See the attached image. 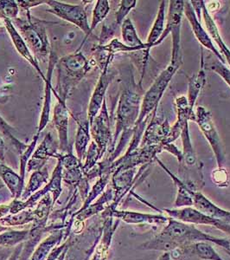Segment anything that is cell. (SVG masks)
<instances>
[{
  "label": "cell",
  "instance_id": "33",
  "mask_svg": "<svg viewBox=\"0 0 230 260\" xmlns=\"http://www.w3.org/2000/svg\"><path fill=\"white\" fill-rule=\"evenodd\" d=\"M205 83H206V77H205V72H204L203 65H202L198 74L194 75L189 79V91H188V99L187 100H188L189 107L191 109L194 108L196 100L200 93L201 89L204 88Z\"/></svg>",
  "mask_w": 230,
  "mask_h": 260
},
{
  "label": "cell",
  "instance_id": "6",
  "mask_svg": "<svg viewBox=\"0 0 230 260\" xmlns=\"http://www.w3.org/2000/svg\"><path fill=\"white\" fill-rule=\"evenodd\" d=\"M62 166V180L71 188L78 190L83 201L88 197L89 180L87 179L83 170V162L77 156H74L72 148L66 154H60L57 158Z\"/></svg>",
  "mask_w": 230,
  "mask_h": 260
},
{
  "label": "cell",
  "instance_id": "25",
  "mask_svg": "<svg viewBox=\"0 0 230 260\" xmlns=\"http://www.w3.org/2000/svg\"><path fill=\"white\" fill-rule=\"evenodd\" d=\"M113 198H114L113 189L112 187H108L102 194L100 195V198L98 199L94 204L90 205L88 208H86L85 210L74 213L75 219L83 222L100 212H103L106 207H105V205L109 203L111 201H113Z\"/></svg>",
  "mask_w": 230,
  "mask_h": 260
},
{
  "label": "cell",
  "instance_id": "11",
  "mask_svg": "<svg viewBox=\"0 0 230 260\" xmlns=\"http://www.w3.org/2000/svg\"><path fill=\"white\" fill-rule=\"evenodd\" d=\"M90 135L94 142L96 143L100 151V159L107 150L109 146L112 147V139L111 128H110V119L106 99L100 112L90 124Z\"/></svg>",
  "mask_w": 230,
  "mask_h": 260
},
{
  "label": "cell",
  "instance_id": "23",
  "mask_svg": "<svg viewBox=\"0 0 230 260\" xmlns=\"http://www.w3.org/2000/svg\"><path fill=\"white\" fill-rule=\"evenodd\" d=\"M0 178L9 189L12 198H21L24 190V180L11 168L2 163L0 166Z\"/></svg>",
  "mask_w": 230,
  "mask_h": 260
},
{
  "label": "cell",
  "instance_id": "46",
  "mask_svg": "<svg viewBox=\"0 0 230 260\" xmlns=\"http://www.w3.org/2000/svg\"><path fill=\"white\" fill-rule=\"evenodd\" d=\"M23 247H24L23 243L20 244V245H17V246H16L15 250L12 251L7 260H19V257H20L21 252H22Z\"/></svg>",
  "mask_w": 230,
  "mask_h": 260
},
{
  "label": "cell",
  "instance_id": "37",
  "mask_svg": "<svg viewBox=\"0 0 230 260\" xmlns=\"http://www.w3.org/2000/svg\"><path fill=\"white\" fill-rule=\"evenodd\" d=\"M13 131H14V128L0 115V132L3 136L7 137V139L9 140L12 145L15 147L19 154H23L28 145H26L24 142H21L20 140H18L14 136Z\"/></svg>",
  "mask_w": 230,
  "mask_h": 260
},
{
  "label": "cell",
  "instance_id": "10",
  "mask_svg": "<svg viewBox=\"0 0 230 260\" xmlns=\"http://www.w3.org/2000/svg\"><path fill=\"white\" fill-rule=\"evenodd\" d=\"M169 217L192 225H210L230 235V224L220 219L205 215L194 207H183L175 209H164Z\"/></svg>",
  "mask_w": 230,
  "mask_h": 260
},
{
  "label": "cell",
  "instance_id": "35",
  "mask_svg": "<svg viewBox=\"0 0 230 260\" xmlns=\"http://www.w3.org/2000/svg\"><path fill=\"white\" fill-rule=\"evenodd\" d=\"M110 175L111 174L106 173L99 177L97 182L93 186L92 189L89 191L88 197L86 198L85 201H83V207H81L80 210H78L77 212L85 210L86 208H88L94 202L95 199L103 193L104 189L106 188V186L109 182Z\"/></svg>",
  "mask_w": 230,
  "mask_h": 260
},
{
  "label": "cell",
  "instance_id": "19",
  "mask_svg": "<svg viewBox=\"0 0 230 260\" xmlns=\"http://www.w3.org/2000/svg\"><path fill=\"white\" fill-rule=\"evenodd\" d=\"M193 207L205 215L230 224V212L223 210L206 198L200 191H192Z\"/></svg>",
  "mask_w": 230,
  "mask_h": 260
},
{
  "label": "cell",
  "instance_id": "20",
  "mask_svg": "<svg viewBox=\"0 0 230 260\" xmlns=\"http://www.w3.org/2000/svg\"><path fill=\"white\" fill-rule=\"evenodd\" d=\"M171 127L168 121L165 120L161 122L160 119L152 118L148 126L145 136L142 140L141 147L145 146H164L167 141Z\"/></svg>",
  "mask_w": 230,
  "mask_h": 260
},
{
  "label": "cell",
  "instance_id": "29",
  "mask_svg": "<svg viewBox=\"0 0 230 260\" xmlns=\"http://www.w3.org/2000/svg\"><path fill=\"white\" fill-rule=\"evenodd\" d=\"M121 34L124 45L129 47L137 48L140 50H145L149 52L150 46L146 43L144 44L138 37L134 25L130 18H126L121 24Z\"/></svg>",
  "mask_w": 230,
  "mask_h": 260
},
{
  "label": "cell",
  "instance_id": "7",
  "mask_svg": "<svg viewBox=\"0 0 230 260\" xmlns=\"http://www.w3.org/2000/svg\"><path fill=\"white\" fill-rule=\"evenodd\" d=\"M168 19L166 23L165 30L160 37L157 45H160L168 34H171L172 38V50H171V63H181V26H182V17L184 9V1L172 0L169 2Z\"/></svg>",
  "mask_w": 230,
  "mask_h": 260
},
{
  "label": "cell",
  "instance_id": "42",
  "mask_svg": "<svg viewBox=\"0 0 230 260\" xmlns=\"http://www.w3.org/2000/svg\"><path fill=\"white\" fill-rule=\"evenodd\" d=\"M212 180L215 185L218 186H227L228 184V175L223 168H218L212 173Z\"/></svg>",
  "mask_w": 230,
  "mask_h": 260
},
{
  "label": "cell",
  "instance_id": "24",
  "mask_svg": "<svg viewBox=\"0 0 230 260\" xmlns=\"http://www.w3.org/2000/svg\"><path fill=\"white\" fill-rule=\"evenodd\" d=\"M157 161L159 162L160 167H162L163 169L165 170L173 180L175 185L177 186V199L175 201V207L177 208H183V207H193V200H192V191L194 190L190 189L189 186H187L184 182H183L180 179H178L177 176H175L170 170H169L161 160L156 158Z\"/></svg>",
  "mask_w": 230,
  "mask_h": 260
},
{
  "label": "cell",
  "instance_id": "17",
  "mask_svg": "<svg viewBox=\"0 0 230 260\" xmlns=\"http://www.w3.org/2000/svg\"><path fill=\"white\" fill-rule=\"evenodd\" d=\"M2 19L4 20V24H5L6 30L9 34L10 38L12 39V43H13L17 51L20 54L21 56L24 57V59L30 62V65L32 66L33 68L35 69L39 76L41 77L42 80L45 82L46 76L44 74V72L40 68L39 61L35 59V56L31 53V51H30L29 47L27 46L26 43L24 41V39L22 38V36L19 34L18 30L16 29V27L14 26L12 21L7 18H3Z\"/></svg>",
  "mask_w": 230,
  "mask_h": 260
},
{
  "label": "cell",
  "instance_id": "49",
  "mask_svg": "<svg viewBox=\"0 0 230 260\" xmlns=\"http://www.w3.org/2000/svg\"><path fill=\"white\" fill-rule=\"evenodd\" d=\"M68 247H69V246H68L64 251H62V253L61 254V256H60V257L56 260H65L66 255H67V252H68Z\"/></svg>",
  "mask_w": 230,
  "mask_h": 260
},
{
  "label": "cell",
  "instance_id": "9",
  "mask_svg": "<svg viewBox=\"0 0 230 260\" xmlns=\"http://www.w3.org/2000/svg\"><path fill=\"white\" fill-rule=\"evenodd\" d=\"M195 115V121H197L201 131L203 132L207 141L211 146V148L217 160L218 168H223L222 165L225 160L224 149L221 143V138L213 122L211 113L209 110H207L204 107L199 106L197 108Z\"/></svg>",
  "mask_w": 230,
  "mask_h": 260
},
{
  "label": "cell",
  "instance_id": "5",
  "mask_svg": "<svg viewBox=\"0 0 230 260\" xmlns=\"http://www.w3.org/2000/svg\"><path fill=\"white\" fill-rule=\"evenodd\" d=\"M12 23L22 36L27 46L34 53L35 59L46 62L50 58V45L45 24L47 22L40 20L31 15L30 11L26 12V18H18Z\"/></svg>",
  "mask_w": 230,
  "mask_h": 260
},
{
  "label": "cell",
  "instance_id": "43",
  "mask_svg": "<svg viewBox=\"0 0 230 260\" xmlns=\"http://www.w3.org/2000/svg\"><path fill=\"white\" fill-rule=\"evenodd\" d=\"M211 70L215 71L216 74H218L223 80L227 83V85L230 87V70L227 69L223 63L219 61L214 62L211 66Z\"/></svg>",
  "mask_w": 230,
  "mask_h": 260
},
{
  "label": "cell",
  "instance_id": "40",
  "mask_svg": "<svg viewBox=\"0 0 230 260\" xmlns=\"http://www.w3.org/2000/svg\"><path fill=\"white\" fill-rule=\"evenodd\" d=\"M137 1L136 0H122L119 10L115 14V25L118 27L122 24L127 17V14L130 12L131 10L133 9L136 6Z\"/></svg>",
  "mask_w": 230,
  "mask_h": 260
},
{
  "label": "cell",
  "instance_id": "13",
  "mask_svg": "<svg viewBox=\"0 0 230 260\" xmlns=\"http://www.w3.org/2000/svg\"><path fill=\"white\" fill-rule=\"evenodd\" d=\"M104 218L112 217L121 219L130 225H165L168 223V217L162 214H150V213H139L134 211H113L104 210Z\"/></svg>",
  "mask_w": 230,
  "mask_h": 260
},
{
  "label": "cell",
  "instance_id": "12",
  "mask_svg": "<svg viewBox=\"0 0 230 260\" xmlns=\"http://www.w3.org/2000/svg\"><path fill=\"white\" fill-rule=\"evenodd\" d=\"M175 260H224L209 242H197L170 252Z\"/></svg>",
  "mask_w": 230,
  "mask_h": 260
},
{
  "label": "cell",
  "instance_id": "1",
  "mask_svg": "<svg viewBox=\"0 0 230 260\" xmlns=\"http://www.w3.org/2000/svg\"><path fill=\"white\" fill-rule=\"evenodd\" d=\"M203 241L217 245L230 255V242L228 240L205 234L196 228L195 225L179 221L171 217H169L168 223L164 226L160 234L139 245V249L145 251L171 252L193 243Z\"/></svg>",
  "mask_w": 230,
  "mask_h": 260
},
{
  "label": "cell",
  "instance_id": "30",
  "mask_svg": "<svg viewBox=\"0 0 230 260\" xmlns=\"http://www.w3.org/2000/svg\"><path fill=\"white\" fill-rule=\"evenodd\" d=\"M51 193L44 196L36 204V207L34 209L35 221L34 228H45L47 226L48 219L50 216V211L53 207V199L51 198Z\"/></svg>",
  "mask_w": 230,
  "mask_h": 260
},
{
  "label": "cell",
  "instance_id": "44",
  "mask_svg": "<svg viewBox=\"0 0 230 260\" xmlns=\"http://www.w3.org/2000/svg\"><path fill=\"white\" fill-rule=\"evenodd\" d=\"M19 9L28 12L30 11L31 8L35 6H41V5H46V0H35V1H29V0H21L17 1Z\"/></svg>",
  "mask_w": 230,
  "mask_h": 260
},
{
  "label": "cell",
  "instance_id": "32",
  "mask_svg": "<svg viewBox=\"0 0 230 260\" xmlns=\"http://www.w3.org/2000/svg\"><path fill=\"white\" fill-rule=\"evenodd\" d=\"M30 230H11L0 234V246L13 247L25 242L30 238Z\"/></svg>",
  "mask_w": 230,
  "mask_h": 260
},
{
  "label": "cell",
  "instance_id": "41",
  "mask_svg": "<svg viewBox=\"0 0 230 260\" xmlns=\"http://www.w3.org/2000/svg\"><path fill=\"white\" fill-rule=\"evenodd\" d=\"M39 138V134H36L32 142H30V144L28 145L24 153L20 154V176L24 180V177H25V173H26L27 164H28V161L30 160V156H32Z\"/></svg>",
  "mask_w": 230,
  "mask_h": 260
},
{
  "label": "cell",
  "instance_id": "47",
  "mask_svg": "<svg viewBox=\"0 0 230 260\" xmlns=\"http://www.w3.org/2000/svg\"><path fill=\"white\" fill-rule=\"evenodd\" d=\"M6 146L3 137L0 135V160L4 162L6 159Z\"/></svg>",
  "mask_w": 230,
  "mask_h": 260
},
{
  "label": "cell",
  "instance_id": "28",
  "mask_svg": "<svg viewBox=\"0 0 230 260\" xmlns=\"http://www.w3.org/2000/svg\"><path fill=\"white\" fill-rule=\"evenodd\" d=\"M49 180H50L49 169L46 166L42 169L33 172V174L29 180V182H28V185L24 188L23 194L21 196V200L22 201L28 200L31 195L43 188L42 186L46 185Z\"/></svg>",
  "mask_w": 230,
  "mask_h": 260
},
{
  "label": "cell",
  "instance_id": "15",
  "mask_svg": "<svg viewBox=\"0 0 230 260\" xmlns=\"http://www.w3.org/2000/svg\"><path fill=\"white\" fill-rule=\"evenodd\" d=\"M69 110L67 103L57 100V104L54 108L53 124L58 134V142L61 154L68 153L71 147L68 142V118Z\"/></svg>",
  "mask_w": 230,
  "mask_h": 260
},
{
  "label": "cell",
  "instance_id": "51",
  "mask_svg": "<svg viewBox=\"0 0 230 260\" xmlns=\"http://www.w3.org/2000/svg\"><path fill=\"white\" fill-rule=\"evenodd\" d=\"M8 257L5 256V255H2V256H0V260H7L8 259Z\"/></svg>",
  "mask_w": 230,
  "mask_h": 260
},
{
  "label": "cell",
  "instance_id": "4",
  "mask_svg": "<svg viewBox=\"0 0 230 260\" xmlns=\"http://www.w3.org/2000/svg\"><path fill=\"white\" fill-rule=\"evenodd\" d=\"M180 64L181 63H175V64L170 63L168 67L158 77L155 82L152 83V85L150 86V89H148V91L145 93L140 106L139 118L136 121L135 126H134L133 140L131 142L129 148L127 149V153L132 152L135 150L136 148H138V146L140 142V137L146 125V119L150 115V113L156 111L158 105L160 104V100L164 95V92L165 91L167 86L171 82L172 77L180 67Z\"/></svg>",
  "mask_w": 230,
  "mask_h": 260
},
{
  "label": "cell",
  "instance_id": "34",
  "mask_svg": "<svg viewBox=\"0 0 230 260\" xmlns=\"http://www.w3.org/2000/svg\"><path fill=\"white\" fill-rule=\"evenodd\" d=\"M34 221H35L34 210H31L30 208L22 211L17 214H9V215L5 216L3 218H0V224L7 228L26 225L30 222Z\"/></svg>",
  "mask_w": 230,
  "mask_h": 260
},
{
  "label": "cell",
  "instance_id": "31",
  "mask_svg": "<svg viewBox=\"0 0 230 260\" xmlns=\"http://www.w3.org/2000/svg\"><path fill=\"white\" fill-rule=\"evenodd\" d=\"M166 2L162 1L160 4V9L157 14L156 20L154 22V26L150 30V34L148 36L147 44L150 48L156 46L157 42L159 41L160 37L162 36L164 30H165V6Z\"/></svg>",
  "mask_w": 230,
  "mask_h": 260
},
{
  "label": "cell",
  "instance_id": "18",
  "mask_svg": "<svg viewBox=\"0 0 230 260\" xmlns=\"http://www.w3.org/2000/svg\"><path fill=\"white\" fill-rule=\"evenodd\" d=\"M57 56L53 50L50 52V58H49V67H48L47 76L45 80V98H44V104L42 110L41 117L39 121V129L37 134L40 135L42 131L45 129L50 121V108H51V93L54 89L52 87V77H53L54 70L57 62Z\"/></svg>",
  "mask_w": 230,
  "mask_h": 260
},
{
  "label": "cell",
  "instance_id": "2",
  "mask_svg": "<svg viewBox=\"0 0 230 260\" xmlns=\"http://www.w3.org/2000/svg\"><path fill=\"white\" fill-rule=\"evenodd\" d=\"M140 101L141 95L130 89H125L121 94L116 113V127L111 147L112 154L106 159L110 164L116 160L133 135L140 112Z\"/></svg>",
  "mask_w": 230,
  "mask_h": 260
},
{
  "label": "cell",
  "instance_id": "36",
  "mask_svg": "<svg viewBox=\"0 0 230 260\" xmlns=\"http://www.w3.org/2000/svg\"><path fill=\"white\" fill-rule=\"evenodd\" d=\"M110 12L109 2L107 0H98L93 11L92 22L90 24V32H93L98 24L106 18Z\"/></svg>",
  "mask_w": 230,
  "mask_h": 260
},
{
  "label": "cell",
  "instance_id": "22",
  "mask_svg": "<svg viewBox=\"0 0 230 260\" xmlns=\"http://www.w3.org/2000/svg\"><path fill=\"white\" fill-rule=\"evenodd\" d=\"M73 115L77 122V132L74 142V148L76 151L77 158L83 162L85 159L86 154L88 151L91 135H90V124L88 119H80Z\"/></svg>",
  "mask_w": 230,
  "mask_h": 260
},
{
  "label": "cell",
  "instance_id": "38",
  "mask_svg": "<svg viewBox=\"0 0 230 260\" xmlns=\"http://www.w3.org/2000/svg\"><path fill=\"white\" fill-rule=\"evenodd\" d=\"M99 160H100V151L96 143L93 141L88 148L85 156V162L83 165L84 175L88 174L97 164Z\"/></svg>",
  "mask_w": 230,
  "mask_h": 260
},
{
  "label": "cell",
  "instance_id": "52",
  "mask_svg": "<svg viewBox=\"0 0 230 260\" xmlns=\"http://www.w3.org/2000/svg\"><path fill=\"white\" fill-rule=\"evenodd\" d=\"M2 163L3 162H1V161H0V166H1V164H2Z\"/></svg>",
  "mask_w": 230,
  "mask_h": 260
},
{
  "label": "cell",
  "instance_id": "39",
  "mask_svg": "<svg viewBox=\"0 0 230 260\" xmlns=\"http://www.w3.org/2000/svg\"><path fill=\"white\" fill-rule=\"evenodd\" d=\"M19 7L17 1L0 0V18H7L11 20L18 18Z\"/></svg>",
  "mask_w": 230,
  "mask_h": 260
},
{
  "label": "cell",
  "instance_id": "21",
  "mask_svg": "<svg viewBox=\"0 0 230 260\" xmlns=\"http://www.w3.org/2000/svg\"><path fill=\"white\" fill-rule=\"evenodd\" d=\"M69 229L70 228L65 230L62 228L51 231L50 235L47 238H45V240L36 246L35 251H33V254L31 255L30 260H46L51 251L59 245L62 238L64 236L67 238Z\"/></svg>",
  "mask_w": 230,
  "mask_h": 260
},
{
  "label": "cell",
  "instance_id": "26",
  "mask_svg": "<svg viewBox=\"0 0 230 260\" xmlns=\"http://www.w3.org/2000/svg\"><path fill=\"white\" fill-rule=\"evenodd\" d=\"M58 149H59V142H56V140L54 139L52 134L48 133L41 142V144L33 153L31 158L36 160H45V161H48L51 157L57 159L61 154L58 152Z\"/></svg>",
  "mask_w": 230,
  "mask_h": 260
},
{
  "label": "cell",
  "instance_id": "50",
  "mask_svg": "<svg viewBox=\"0 0 230 260\" xmlns=\"http://www.w3.org/2000/svg\"><path fill=\"white\" fill-rule=\"evenodd\" d=\"M10 228H7V226H5V225H1L0 224V234H2L4 232H6V231H9Z\"/></svg>",
  "mask_w": 230,
  "mask_h": 260
},
{
  "label": "cell",
  "instance_id": "48",
  "mask_svg": "<svg viewBox=\"0 0 230 260\" xmlns=\"http://www.w3.org/2000/svg\"><path fill=\"white\" fill-rule=\"evenodd\" d=\"M157 260H171L170 252H163V254Z\"/></svg>",
  "mask_w": 230,
  "mask_h": 260
},
{
  "label": "cell",
  "instance_id": "45",
  "mask_svg": "<svg viewBox=\"0 0 230 260\" xmlns=\"http://www.w3.org/2000/svg\"><path fill=\"white\" fill-rule=\"evenodd\" d=\"M68 246H69V243H68V241L63 243L62 245H57V246H56V247L51 251L50 255H49L47 258H46V260L57 259V258L61 256V254H62V251H64Z\"/></svg>",
  "mask_w": 230,
  "mask_h": 260
},
{
  "label": "cell",
  "instance_id": "27",
  "mask_svg": "<svg viewBox=\"0 0 230 260\" xmlns=\"http://www.w3.org/2000/svg\"><path fill=\"white\" fill-rule=\"evenodd\" d=\"M202 12L204 14V23L206 25L207 30L210 32L213 40L216 43V45H218V47L220 48L222 56H224L225 59L227 60L228 64L230 65V50L227 47V45H225L224 42L221 39V35L219 33L218 28L216 26L215 21L213 20V18L210 15V12L207 9L206 6L204 5V2H203Z\"/></svg>",
  "mask_w": 230,
  "mask_h": 260
},
{
  "label": "cell",
  "instance_id": "16",
  "mask_svg": "<svg viewBox=\"0 0 230 260\" xmlns=\"http://www.w3.org/2000/svg\"><path fill=\"white\" fill-rule=\"evenodd\" d=\"M183 13L185 14L186 18H188L189 24L191 25L192 30L195 34L196 38L198 39V42L204 47L207 48L208 50L212 51L215 54L216 57L218 58L219 61L225 64L226 60L223 58V56L219 52L217 49L215 47V45L213 44L212 39H210V35L205 31L204 27L202 26L201 22H199L196 14L195 11L192 7L191 3L189 1H184V9H183Z\"/></svg>",
  "mask_w": 230,
  "mask_h": 260
},
{
  "label": "cell",
  "instance_id": "3",
  "mask_svg": "<svg viewBox=\"0 0 230 260\" xmlns=\"http://www.w3.org/2000/svg\"><path fill=\"white\" fill-rule=\"evenodd\" d=\"M56 69L57 83L53 90L54 94L56 100L67 103L74 88L91 71L92 65L83 52L76 51L75 53L58 58Z\"/></svg>",
  "mask_w": 230,
  "mask_h": 260
},
{
  "label": "cell",
  "instance_id": "8",
  "mask_svg": "<svg viewBox=\"0 0 230 260\" xmlns=\"http://www.w3.org/2000/svg\"><path fill=\"white\" fill-rule=\"evenodd\" d=\"M46 5L50 7L48 12L57 16L58 18H62L63 20L67 21L68 23L74 24L85 33V39L81 44L79 49L77 50V51H79L86 40L92 34L90 32V25L88 21V15L84 6L62 3L56 0H46Z\"/></svg>",
  "mask_w": 230,
  "mask_h": 260
},
{
  "label": "cell",
  "instance_id": "14",
  "mask_svg": "<svg viewBox=\"0 0 230 260\" xmlns=\"http://www.w3.org/2000/svg\"><path fill=\"white\" fill-rule=\"evenodd\" d=\"M109 65H105L104 68L101 70L99 80L96 83L95 90L92 94L89 105L88 118H87L89 121V124H91L92 121H94L95 116L99 114L100 110H101L104 101L106 99L105 95H106L107 88L114 77V73L109 71Z\"/></svg>",
  "mask_w": 230,
  "mask_h": 260
}]
</instances>
